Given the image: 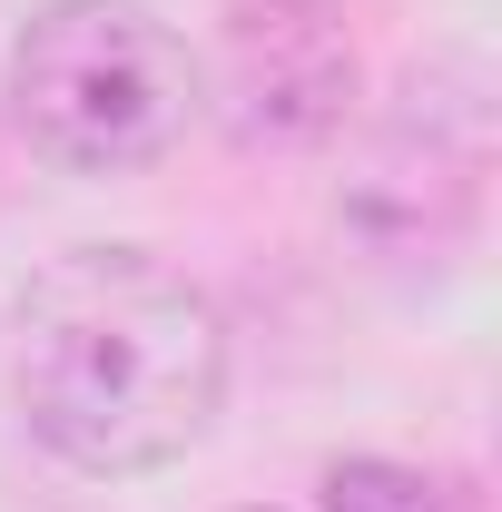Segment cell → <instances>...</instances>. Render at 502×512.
<instances>
[{"instance_id": "6da1fadb", "label": "cell", "mask_w": 502, "mask_h": 512, "mask_svg": "<svg viewBox=\"0 0 502 512\" xmlns=\"http://www.w3.org/2000/svg\"><path fill=\"white\" fill-rule=\"evenodd\" d=\"M10 404L69 473H158L227 404V316L148 247H69L10 306Z\"/></svg>"}, {"instance_id": "7a4b0ae2", "label": "cell", "mask_w": 502, "mask_h": 512, "mask_svg": "<svg viewBox=\"0 0 502 512\" xmlns=\"http://www.w3.org/2000/svg\"><path fill=\"white\" fill-rule=\"evenodd\" d=\"M197 119V50L148 0H40L10 40V128L60 178H138Z\"/></svg>"}, {"instance_id": "3957f363", "label": "cell", "mask_w": 502, "mask_h": 512, "mask_svg": "<svg viewBox=\"0 0 502 512\" xmlns=\"http://www.w3.org/2000/svg\"><path fill=\"white\" fill-rule=\"evenodd\" d=\"M483 168H493V89H483V60L414 69V89L375 119L355 178L335 197V227L365 256H384V266H443V256L473 247Z\"/></svg>"}, {"instance_id": "277c9868", "label": "cell", "mask_w": 502, "mask_h": 512, "mask_svg": "<svg viewBox=\"0 0 502 512\" xmlns=\"http://www.w3.org/2000/svg\"><path fill=\"white\" fill-rule=\"evenodd\" d=\"M197 109L237 148H325L355 109V40L325 0H237L217 60H197Z\"/></svg>"}, {"instance_id": "5b68a950", "label": "cell", "mask_w": 502, "mask_h": 512, "mask_svg": "<svg viewBox=\"0 0 502 512\" xmlns=\"http://www.w3.org/2000/svg\"><path fill=\"white\" fill-rule=\"evenodd\" d=\"M315 512H473V493L424 463H394V453H345V463H325Z\"/></svg>"}]
</instances>
